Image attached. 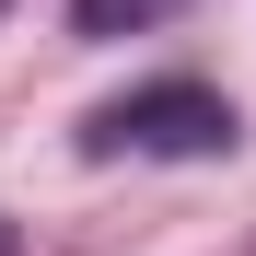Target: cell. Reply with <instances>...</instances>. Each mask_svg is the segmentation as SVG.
<instances>
[{"instance_id": "2", "label": "cell", "mask_w": 256, "mask_h": 256, "mask_svg": "<svg viewBox=\"0 0 256 256\" xmlns=\"http://www.w3.org/2000/svg\"><path fill=\"white\" fill-rule=\"evenodd\" d=\"M175 12H198V0H70V35H152Z\"/></svg>"}, {"instance_id": "1", "label": "cell", "mask_w": 256, "mask_h": 256, "mask_svg": "<svg viewBox=\"0 0 256 256\" xmlns=\"http://www.w3.org/2000/svg\"><path fill=\"white\" fill-rule=\"evenodd\" d=\"M82 152L94 163H210V152H233V105L210 82H140L82 116Z\"/></svg>"}, {"instance_id": "3", "label": "cell", "mask_w": 256, "mask_h": 256, "mask_svg": "<svg viewBox=\"0 0 256 256\" xmlns=\"http://www.w3.org/2000/svg\"><path fill=\"white\" fill-rule=\"evenodd\" d=\"M0 256H24V233H12V222H0Z\"/></svg>"}]
</instances>
